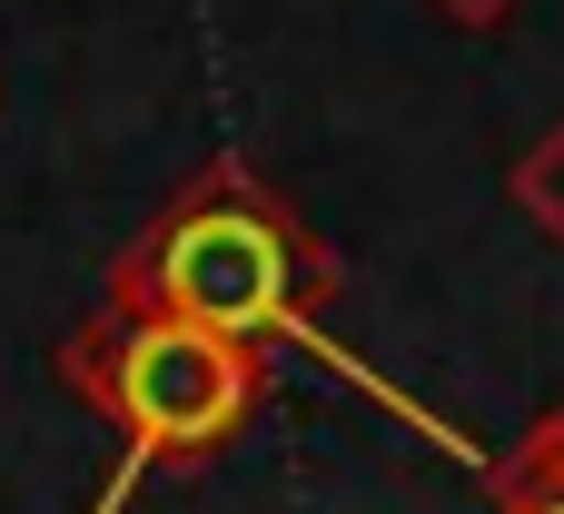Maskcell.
Here are the masks:
<instances>
[{
    "instance_id": "6da1fadb",
    "label": "cell",
    "mask_w": 564,
    "mask_h": 514,
    "mask_svg": "<svg viewBox=\"0 0 564 514\" xmlns=\"http://www.w3.org/2000/svg\"><path fill=\"white\" fill-rule=\"evenodd\" d=\"M337 287H347L337 248L248 158H208L109 258L99 307H119V317H188V327H218V337H248V347H317V357H337L317 337Z\"/></svg>"
},
{
    "instance_id": "7a4b0ae2",
    "label": "cell",
    "mask_w": 564,
    "mask_h": 514,
    "mask_svg": "<svg viewBox=\"0 0 564 514\" xmlns=\"http://www.w3.org/2000/svg\"><path fill=\"white\" fill-rule=\"evenodd\" d=\"M59 376L119 426V446L139 466H208L268 406L278 357L248 347V337L188 327V317H119V307H99L89 327H69Z\"/></svg>"
},
{
    "instance_id": "3957f363",
    "label": "cell",
    "mask_w": 564,
    "mask_h": 514,
    "mask_svg": "<svg viewBox=\"0 0 564 514\" xmlns=\"http://www.w3.org/2000/svg\"><path fill=\"white\" fill-rule=\"evenodd\" d=\"M486 505H564V406H545V416L486 466Z\"/></svg>"
},
{
    "instance_id": "277c9868",
    "label": "cell",
    "mask_w": 564,
    "mask_h": 514,
    "mask_svg": "<svg viewBox=\"0 0 564 514\" xmlns=\"http://www.w3.org/2000/svg\"><path fill=\"white\" fill-rule=\"evenodd\" d=\"M506 198L525 208V228H535V238H555V248H564V119L525 149V158H516V168H506Z\"/></svg>"
},
{
    "instance_id": "5b68a950",
    "label": "cell",
    "mask_w": 564,
    "mask_h": 514,
    "mask_svg": "<svg viewBox=\"0 0 564 514\" xmlns=\"http://www.w3.org/2000/svg\"><path fill=\"white\" fill-rule=\"evenodd\" d=\"M426 10H446L456 30H506V20H516L525 0H426Z\"/></svg>"
},
{
    "instance_id": "8992f818",
    "label": "cell",
    "mask_w": 564,
    "mask_h": 514,
    "mask_svg": "<svg viewBox=\"0 0 564 514\" xmlns=\"http://www.w3.org/2000/svg\"><path fill=\"white\" fill-rule=\"evenodd\" d=\"M496 514H564V505H496Z\"/></svg>"
}]
</instances>
